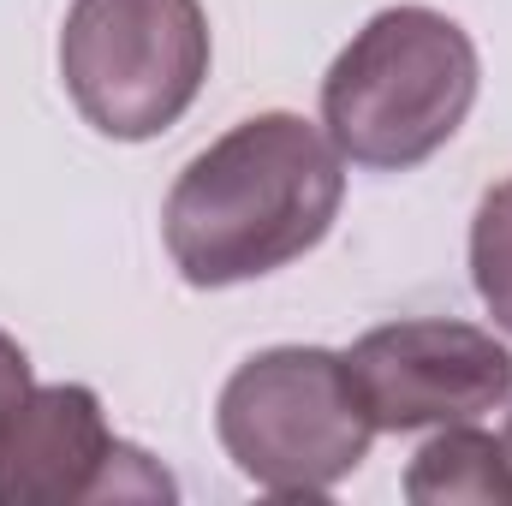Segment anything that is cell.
<instances>
[{
  "label": "cell",
  "mask_w": 512,
  "mask_h": 506,
  "mask_svg": "<svg viewBox=\"0 0 512 506\" xmlns=\"http://www.w3.org/2000/svg\"><path fill=\"white\" fill-rule=\"evenodd\" d=\"M340 197L346 173L334 137L298 114H256L173 179L161 233L191 286H239L316 251Z\"/></svg>",
  "instance_id": "1"
},
{
  "label": "cell",
  "mask_w": 512,
  "mask_h": 506,
  "mask_svg": "<svg viewBox=\"0 0 512 506\" xmlns=\"http://www.w3.org/2000/svg\"><path fill=\"white\" fill-rule=\"evenodd\" d=\"M477 102V48L435 6L376 12L322 78V126L358 167H417Z\"/></svg>",
  "instance_id": "2"
},
{
  "label": "cell",
  "mask_w": 512,
  "mask_h": 506,
  "mask_svg": "<svg viewBox=\"0 0 512 506\" xmlns=\"http://www.w3.org/2000/svg\"><path fill=\"white\" fill-rule=\"evenodd\" d=\"M215 429L227 459L268 495H328L376 441L346 358L322 346H274L239 364Z\"/></svg>",
  "instance_id": "3"
},
{
  "label": "cell",
  "mask_w": 512,
  "mask_h": 506,
  "mask_svg": "<svg viewBox=\"0 0 512 506\" xmlns=\"http://www.w3.org/2000/svg\"><path fill=\"white\" fill-rule=\"evenodd\" d=\"M60 78L102 137L143 143L167 131L209 78L203 0H72Z\"/></svg>",
  "instance_id": "4"
},
{
  "label": "cell",
  "mask_w": 512,
  "mask_h": 506,
  "mask_svg": "<svg viewBox=\"0 0 512 506\" xmlns=\"http://www.w3.org/2000/svg\"><path fill=\"white\" fill-rule=\"evenodd\" d=\"M173 483L126 447L102 399L78 381L30 387L0 417V506H72V501H167Z\"/></svg>",
  "instance_id": "5"
},
{
  "label": "cell",
  "mask_w": 512,
  "mask_h": 506,
  "mask_svg": "<svg viewBox=\"0 0 512 506\" xmlns=\"http://www.w3.org/2000/svg\"><path fill=\"white\" fill-rule=\"evenodd\" d=\"M376 429H435L495 411L512 393V352L471 322H393L346 352Z\"/></svg>",
  "instance_id": "6"
},
{
  "label": "cell",
  "mask_w": 512,
  "mask_h": 506,
  "mask_svg": "<svg viewBox=\"0 0 512 506\" xmlns=\"http://www.w3.org/2000/svg\"><path fill=\"white\" fill-rule=\"evenodd\" d=\"M405 495L417 506H453V501L512 506L507 441H495V435H483V429H447V435H435V441L411 459Z\"/></svg>",
  "instance_id": "7"
},
{
  "label": "cell",
  "mask_w": 512,
  "mask_h": 506,
  "mask_svg": "<svg viewBox=\"0 0 512 506\" xmlns=\"http://www.w3.org/2000/svg\"><path fill=\"white\" fill-rule=\"evenodd\" d=\"M471 280L489 316L512 334V179L489 185L471 221Z\"/></svg>",
  "instance_id": "8"
},
{
  "label": "cell",
  "mask_w": 512,
  "mask_h": 506,
  "mask_svg": "<svg viewBox=\"0 0 512 506\" xmlns=\"http://www.w3.org/2000/svg\"><path fill=\"white\" fill-rule=\"evenodd\" d=\"M24 393H30V358H24V346H18L12 334H0V417H6Z\"/></svg>",
  "instance_id": "9"
},
{
  "label": "cell",
  "mask_w": 512,
  "mask_h": 506,
  "mask_svg": "<svg viewBox=\"0 0 512 506\" xmlns=\"http://www.w3.org/2000/svg\"><path fill=\"white\" fill-rule=\"evenodd\" d=\"M507 453H512V417H507Z\"/></svg>",
  "instance_id": "10"
}]
</instances>
